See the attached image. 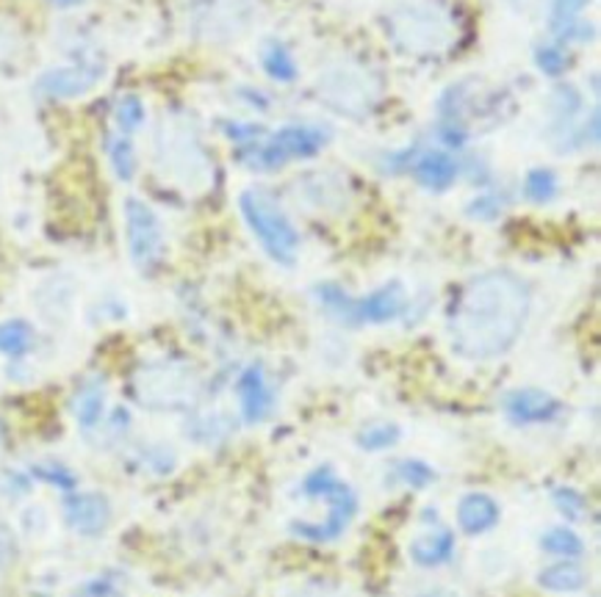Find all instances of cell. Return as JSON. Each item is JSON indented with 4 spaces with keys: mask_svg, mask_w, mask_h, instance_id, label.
I'll return each mask as SVG.
<instances>
[{
    "mask_svg": "<svg viewBox=\"0 0 601 597\" xmlns=\"http://www.w3.org/2000/svg\"><path fill=\"white\" fill-rule=\"evenodd\" d=\"M530 285L507 269L483 271L460 288L449 311V340L466 360H494L513 349L530 316Z\"/></svg>",
    "mask_w": 601,
    "mask_h": 597,
    "instance_id": "cell-1",
    "label": "cell"
},
{
    "mask_svg": "<svg viewBox=\"0 0 601 597\" xmlns=\"http://www.w3.org/2000/svg\"><path fill=\"white\" fill-rule=\"evenodd\" d=\"M302 495L325 497L327 506H331L325 523H291V534L300 539H308V542H336L338 537H344L349 523L358 515V495H355V490L347 481L338 479V476L333 473V468H327V465L305 476V481H302Z\"/></svg>",
    "mask_w": 601,
    "mask_h": 597,
    "instance_id": "cell-2",
    "label": "cell"
},
{
    "mask_svg": "<svg viewBox=\"0 0 601 597\" xmlns=\"http://www.w3.org/2000/svg\"><path fill=\"white\" fill-rule=\"evenodd\" d=\"M239 208H242L247 227L253 230L258 244L264 246V253L275 264H294L297 253H300V233H297L291 219L284 213V208L277 206L275 199L266 191H261V188H247L239 197Z\"/></svg>",
    "mask_w": 601,
    "mask_h": 597,
    "instance_id": "cell-3",
    "label": "cell"
},
{
    "mask_svg": "<svg viewBox=\"0 0 601 597\" xmlns=\"http://www.w3.org/2000/svg\"><path fill=\"white\" fill-rule=\"evenodd\" d=\"M319 302L344 324H389L394 318H400L407 307V293L402 282H389V285L378 288L369 296L352 298L342 291L338 285H325L316 288Z\"/></svg>",
    "mask_w": 601,
    "mask_h": 597,
    "instance_id": "cell-4",
    "label": "cell"
},
{
    "mask_svg": "<svg viewBox=\"0 0 601 597\" xmlns=\"http://www.w3.org/2000/svg\"><path fill=\"white\" fill-rule=\"evenodd\" d=\"M134 390L150 410H183L197 398V376L186 365L155 363L139 371Z\"/></svg>",
    "mask_w": 601,
    "mask_h": 597,
    "instance_id": "cell-5",
    "label": "cell"
},
{
    "mask_svg": "<svg viewBox=\"0 0 601 597\" xmlns=\"http://www.w3.org/2000/svg\"><path fill=\"white\" fill-rule=\"evenodd\" d=\"M327 141H331V133L316 125H286L271 133L264 144L247 150L244 161L253 169H277L291 159H313L325 150Z\"/></svg>",
    "mask_w": 601,
    "mask_h": 597,
    "instance_id": "cell-6",
    "label": "cell"
},
{
    "mask_svg": "<svg viewBox=\"0 0 601 597\" xmlns=\"http://www.w3.org/2000/svg\"><path fill=\"white\" fill-rule=\"evenodd\" d=\"M125 235H128V253L136 269L150 271L164 258V227L153 208L142 199H125Z\"/></svg>",
    "mask_w": 601,
    "mask_h": 597,
    "instance_id": "cell-7",
    "label": "cell"
},
{
    "mask_svg": "<svg viewBox=\"0 0 601 597\" xmlns=\"http://www.w3.org/2000/svg\"><path fill=\"white\" fill-rule=\"evenodd\" d=\"M65 520L81 537H101L112 523V504L103 492L72 490L65 495Z\"/></svg>",
    "mask_w": 601,
    "mask_h": 597,
    "instance_id": "cell-8",
    "label": "cell"
},
{
    "mask_svg": "<svg viewBox=\"0 0 601 597\" xmlns=\"http://www.w3.org/2000/svg\"><path fill=\"white\" fill-rule=\"evenodd\" d=\"M507 418L519 426H532V423H548L563 412V405L552 393L535 390V387H521V390L505 396Z\"/></svg>",
    "mask_w": 601,
    "mask_h": 597,
    "instance_id": "cell-9",
    "label": "cell"
},
{
    "mask_svg": "<svg viewBox=\"0 0 601 597\" xmlns=\"http://www.w3.org/2000/svg\"><path fill=\"white\" fill-rule=\"evenodd\" d=\"M239 405H242V415L247 423H261L275 410V393H271L269 382L261 365H247L236 382Z\"/></svg>",
    "mask_w": 601,
    "mask_h": 597,
    "instance_id": "cell-10",
    "label": "cell"
},
{
    "mask_svg": "<svg viewBox=\"0 0 601 597\" xmlns=\"http://www.w3.org/2000/svg\"><path fill=\"white\" fill-rule=\"evenodd\" d=\"M103 70L101 67H56V70L45 72L39 78V92L48 94V97H59V99H72L86 94L89 89H95V83L101 81Z\"/></svg>",
    "mask_w": 601,
    "mask_h": 597,
    "instance_id": "cell-11",
    "label": "cell"
},
{
    "mask_svg": "<svg viewBox=\"0 0 601 597\" xmlns=\"http://www.w3.org/2000/svg\"><path fill=\"white\" fill-rule=\"evenodd\" d=\"M499 504L490 495H485V492H469V495L460 497L458 526L463 534L477 537V534L490 531L499 523Z\"/></svg>",
    "mask_w": 601,
    "mask_h": 597,
    "instance_id": "cell-12",
    "label": "cell"
},
{
    "mask_svg": "<svg viewBox=\"0 0 601 597\" xmlns=\"http://www.w3.org/2000/svg\"><path fill=\"white\" fill-rule=\"evenodd\" d=\"M458 161L452 159L443 150H427L416 166H413V175L430 191H447L454 180H458Z\"/></svg>",
    "mask_w": 601,
    "mask_h": 597,
    "instance_id": "cell-13",
    "label": "cell"
},
{
    "mask_svg": "<svg viewBox=\"0 0 601 597\" xmlns=\"http://www.w3.org/2000/svg\"><path fill=\"white\" fill-rule=\"evenodd\" d=\"M103 412H106V385L101 379L83 382L81 390L72 398V415H76L78 426L83 432H95L103 423Z\"/></svg>",
    "mask_w": 601,
    "mask_h": 597,
    "instance_id": "cell-14",
    "label": "cell"
},
{
    "mask_svg": "<svg viewBox=\"0 0 601 597\" xmlns=\"http://www.w3.org/2000/svg\"><path fill=\"white\" fill-rule=\"evenodd\" d=\"M454 553V534L447 528H438V531L421 534L411 542V559L419 567H438V564H447Z\"/></svg>",
    "mask_w": 601,
    "mask_h": 597,
    "instance_id": "cell-15",
    "label": "cell"
},
{
    "mask_svg": "<svg viewBox=\"0 0 601 597\" xmlns=\"http://www.w3.org/2000/svg\"><path fill=\"white\" fill-rule=\"evenodd\" d=\"M588 9V0H552V9H548V25L560 42L566 39H585L590 36V31L585 25H579V14Z\"/></svg>",
    "mask_w": 601,
    "mask_h": 597,
    "instance_id": "cell-16",
    "label": "cell"
},
{
    "mask_svg": "<svg viewBox=\"0 0 601 597\" xmlns=\"http://www.w3.org/2000/svg\"><path fill=\"white\" fill-rule=\"evenodd\" d=\"M538 584L548 592H560V595H568V592H579L588 584V575L579 567L574 559H563L557 564H548L538 573Z\"/></svg>",
    "mask_w": 601,
    "mask_h": 597,
    "instance_id": "cell-17",
    "label": "cell"
},
{
    "mask_svg": "<svg viewBox=\"0 0 601 597\" xmlns=\"http://www.w3.org/2000/svg\"><path fill=\"white\" fill-rule=\"evenodd\" d=\"M34 343H36V332L28 321H23V318L0 321V354L20 360L34 349Z\"/></svg>",
    "mask_w": 601,
    "mask_h": 597,
    "instance_id": "cell-18",
    "label": "cell"
},
{
    "mask_svg": "<svg viewBox=\"0 0 601 597\" xmlns=\"http://www.w3.org/2000/svg\"><path fill=\"white\" fill-rule=\"evenodd\" d=\"M261 61H264L266 75L275 78L277 83H291L297 81V75H300V72H297L294 59H291L289 54V47L280 45V42H266Z\"/></svg>",
    "mask_w": 601,
    "mask_h": 597,
    "instance_id": "cell-19",
    "label": "cell"
},
{
    "mask_svg": "<svg viewBox=\"0 0 601 597\" xmlns=\"http://www.w3.org/2000/svg\"><path fill=\"white\" fill-rule=\"evenodd\" d=\"M541 548L560 559H579L585 553V542L571 528H552V531H546L541 539Z\"/></svg>",
    "mask_w": 601,
    "mask_h": 597,
    "instance_id": "cell-20",
    "label": "cell"
},
{
    "mask_svg": "<svg viewBox=\"0 0 601 597\" xmlns=\"http://www.w3.org/2000/svg\"><path fill=\"white\" fill-rule=\"evenodd\" d=\"M402 437V429L396 423H372L358 434V445L363 452H385Z\"/></svg>",
    "mask_w": 601,
    "mask_h": 597,
    "instance_id": "cell-21",
    "label": "cell"
},
{
    "mask_svg": "<svg viewBox=\"0 0 601 597\" xmlns=\"http://www.w3.org/2000/svg\"><path fill=\"white\" fill-rule=\"evenodd\" d=\"M108 159H112V169L119 180L128 183L130 177H134L136 153H134V144L128 141V136H114V139L108 141Z\"/></svg>",
    "mask_w": 601,
    "mask_h": 597,
    "instance_id": "cell-22",
    "label": "cell"
},
{
    "mask_svg": "<svg viewBox=\"0 0 601 597\" xmlns=\"http://www.w3.org/2000/svg\"><path fill=\"white\" fill-rule=\"evenodd\" d=\"M114 119H117V128L123 136L136 133V130L145 125L142 99L136 97V94H125V97H119L117 108H114Z\"/></svg>",
    "mask_w": 601,
    "mask_h": 597,
    "instance_id": "cell-23",
    "label": "cell"
},
{
    "mask_svg": "<svg viewBox=\"0 0 601 597\" xmlns=\"http://www.w3.org/2000/svg\"><path fill=\"white\" fill-rule=\"evenodd\" d=\"M524 194L532 202H548L557 194V175L552 169H532L527 172Z\"/></svg>",
    "mask_w": 601,
    "mask_h": 597,
    "instance_id": "cell-24",
    "label": "cell"
},
{
    "mask_svg": "<svg viewBox=\"0 0 601 597\" xmlns=\"http://www.w3.org/2000/svg\"><path fill=\"white\" fill-rule=\"evenodd\" d=\"M394 473L396 479L405 481V484L413 487V490H425L427 484L436 481V470H432L427 463H421V459H405V463L396 465Z\"/></svg>",
    "mask_w": 601,
    "mask_h": 597,
    "instance_id": "cell-25",
    "label": "cell"
},
{
    "mask_svg": "<svg viewBox=\"0 0 601 597\" xmlns=\"http://www.w3.org/2000/svg\"><path fill=\"white\" fill-rule=\"evenodd\" d=\"M31 476L45 481V484H54L56 490L61 492L78 490L76 473H72L70 468H65V465H34V468H31Z\"/></svg>",
    "mask_w": 601,
    "mask_h": 597,
    "instance_id": "cell-26",
    "label": "cell"
},
{
    "mask_svg": "<svg viewBox=\"0 0 601 597\" xmlns=\"http://www.w3.org/2000/svg\"><path fill=\"white\" fill-rule=\"evenodd\" d=\"M552 497L554 506H557L568 520H582L585 510H588V501H585L582 492L574 490V487H557V490L552 492Z\"/></svg>",
    "mask_w": 601,
    "mask_h": 597,
    "instance_id": "cell-27",
    "label": "cell"
},
{
    "mask_svg": "<svg viewBox=\"0 0 601 597\" xmlns=\"http://www.w3.org/2000/svg\"><path fill=\"white\" fill-rule=\"evenodd\" d=\"M538 67H541L546 75H560V72L568 67V59H566V54H563V47H557V45L541 47V50H538Z\"/></svg>",
    "mask_w": 601,
    "mask_h": 597,
    "instance_id": "cell-28",
    "label": "cell"
},
{
    "mask_svg": "<svg viewBox=\"0 0 601 597\" xmlns=\"http://www.w3.org/2000/svg\"><path fill=\"white\" fill-rule=\"evenodd\" d=\"M72 597H125L123 589L112 578H92L81 584Z\"/></svg>",
    "mask_w": 601,
    "mask_h": 597,
    "instance_id": "cell-29",
    "label": "cell"
},
{
    "mask_svg": "<svg viewBox=\"0 0 601 597\" xmlns=\"http://www.w3.org/2000/svg\"><path fill=\"white\" fill-rule=\"evenodd\" d=\"M499 211H501V206L496 197H479V199H474L472 208H469V213H472V216H479V219H494V216H499Z\"/></svg>",
    "mask_w": 601,
    "mask_h": 597,
    "instance_id": "cell-30",
    "label": "cell"
},
{
    "mask_svg": "<svg viewBox=\"0 0 601 597\" xmlns=\"http://www.w3.org/2000/svg\"><path fill=\"white\" fill-rule=\"evenodd\" d=\"M50 3H56V7H61V9H72V7H78V3H83V0H50Z\"/></svg>",
    "mask_w": 601,
    "mask_h": 597,
    "instance_id": "cell-31",
    "label": "cell"
},
{
    "mask_svg": "<svg viewBox=\"0 0 601 597\" xmlns=\"http://www.w3.org/2000/svg\"><path fill=\"white\" fill-rule=\"evenodd\" d=\"M0 437H3V426H0Z\"/></svg>",
    "mask_w": 601,
    "mask_h": 597,
    "instance_id": "cell-32",
    "label": "cell"
}]
</instances>
